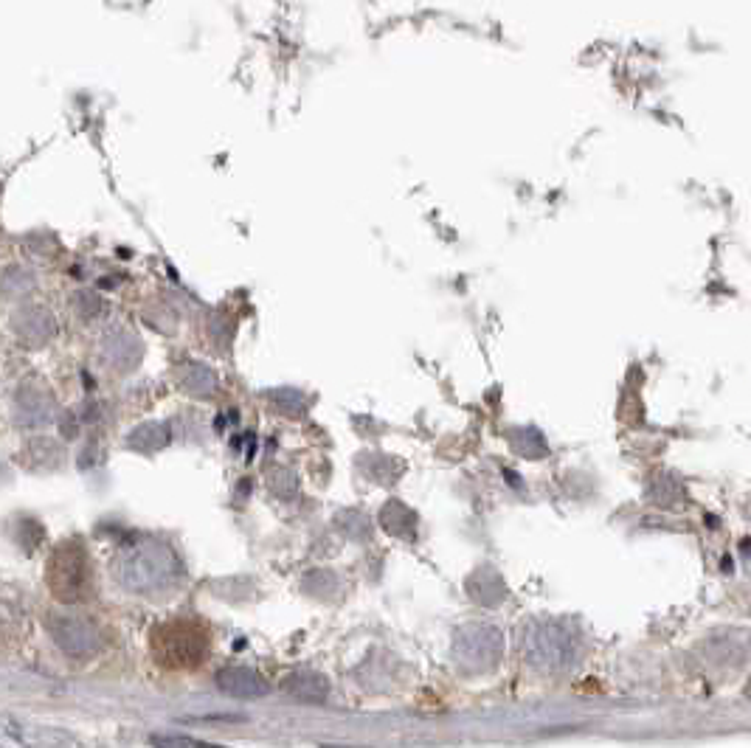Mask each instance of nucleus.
<instances>
[{
	"mask_svg": "<svg viewBox=\"0 0 751 748\" xmlns=\"http://www.w3.org/2000/svg\"><path fill=\"white\" fill-rule=\"evenodd\" d=\"M271 397V403L273 408H279V411H285V414H301L307 405H304V397H301L299 391H293V389H279V391H273V394H268Z\"/></svg>",
	"mask_w": 751,
	"mask_h": 748,
	"instance_id": "dca6fc26",
	"label": "nucleus"
},
{
	"mask_svg": "<svg viewBox=\"0 0 751 748\" xmlns=\"http://www.w3.org/2000/svg\"><path fill=\"white\" fill-rule=\"evenodd\" d=\"M12 327H15L17 338L29 346H43L57 335V321H54V315L48 313L46 307H37V304H26V307L15 315Z\"/></svg>",
	"mask_w": 751,
	"mask_h": 748,
	"instance_id": "6e6552de",
	"label": "nucleus"
},
{
	"mask_svg": "<svg viewBox=\"0 0 751 748\" xmlns=\"http://www.w3.org/2000/svg\"><path fill=\"white\" fill-rule=\"evenodd\" d=\"M46 580L54 599H60L65 605H74V602H82L88 597L93 577L85 546L76 543V540L60 543L51 554V560H48Z\"/></svg>",
	"mask_w": 751,
	"mask_h": 748,
	"instance_id": "7ed1b4c3",
	"label": "nucleus"
},
{
	"mask_svg": "<svg viewBox=\"0 0 751 748\" xmlns=\"http://www.w3.org/2000/svg\"><path fill=\"white\" fill-rule=\"evenodd\" d=\"M285 689L296 701H304V704H318L327 698V681L313 673L290 675L285 681Z\"/></svg>",
	"mask_w": 751,
	"mask_h": 748,
	"instance_id": "f8f14e48",
	"label": "nucleus"
},
{
	"mask_svg": "<svg viewBox=\"0 0 751 748\" xmlns=\"http://www.w3.org/2000/svg\"><path fill=\"white\" fill-rule=\"evenodd\" d=\"M268 487H271L279 498H290V495L296 493V479H293L290 470L279 467V470H273L271 476H268Z\"/></svg>",
	"mask_w": 751,
	"mask_h": 748,
	"instance_id": "f3484780",
	"label": "nucleus"
},
{
	"mask_svg": "<svg viewBox=\"0 0 751 748\" xmlns=\"http://www.w3.org/2000/svg\"><path fill=\"white\" fill-rule=\"evenodd\" d=\"M152 656L169 670H195L209 656V630L195 619H172L152 630Z\"/></svg>",
	"mask_w": 751,
	"mask_h": 748,
	"instance_id": "f03ea898",
	"label": "nucleus"
},
{
	"mask_svg": "<svg viewBox=\"0 0 751 748\" xmlns=\"http://www.w3.org/2000/svg\"><path fill=\"white\" fill-rule=\"evenodd\" d=\"M57 417V405L51 394L40 386H23L15 394V419L23 428H43Z\"/></svg>",
	"mask_w": 751,
	"mask_h": 748,
	"instance_id": "0eeeda50",
	"label": "nucleus"
},
{
	"mask_svg": "<svg viewBox=\"0 0 751 748\" xmlns=\"http://www.w3.org/2000/svg\"><path fill=\"white\" fill-rule=\"evenodd\" d=\"M217 687L234 698H262L271 692V684L248 667H228L217 675Z\"/></svg>",
	"mask_w": 751,
	"mask_h": 748,
	"instance_id": "1a4fd4ad",
	"label": "nucleus"
},
{
	"mask_svg": "<svg viewBox=\"0 0 751 748\" xmlns=\"http://www.w3.org/2000/svg\"><path fill=\"white\" fill-rule=\"evenodd\" d=\"M74 310L79 318H93V315L99 313L102 310V299L96 296V293H88V290H82V293H76V299H74Z\"/></svg>",
	"mask_w": 751,
	"mask_h": 748,
	"instance_id": "a211bd4d",
	"label": "nucleus"
},
{
	"mask_svg": "<svg viewBox=\"0 0 751 748\" xmlns=\"http://www.w3.org/2000/svg\"><path fill=\"white\" fill-rule=\"evenodd\" d=\"M574 653V636L555 622H538L524 633V656L541 670L569 667Z\"/></svg>",
	"mask_w": 751,
	"mask_h": 748,
	"instance_id": "20e7f679",
	"label": "nucleus"
},
{
	"mask_svg": "<svg viewBox=\"0 0 751 748\" xmlns=\"http://www.w3.org/2000/svg\"><path fill=\"white\" fill-rule=\"evenodd\" d=\"M48 633L51 639L60 644L62 653L74 659H88L102 647V633L96 630L93 622L74 614H54L48 616Z\"/></svg>",
	"mask_w": 751,
	"mask_h": 748,
	"instance_id": "423d86ee",
	"label": "nucleus"
},
{
	"mask_svg": "<svg viewBox=\"0 0 751 748\" xmlns=\"http://www.w3.org/2000/svg\"><path fill=\"white\" fill-rule=\"evenodd\" d=\"M152 746L155 748H226V746H214V743H203V740L186 737V734H155V737H152Z\"/></svg>",
	"mask_w": 751,
	"mask_h": 748,
	"instance_id": "2eb2a0df",
	"label": "nucleus"
},
{
	"mask_svg": "<svg viewBox=\"0 0 751 748\" xmlns=\"http://www.w3.org/2000/svg\"><path fill=\"white\" fill-rule=\"evenodd\" d=\"M178 386L195 397H211L217 391V374L203 363H183L178 372Z\"/></svg>",
	"mask_w": 751,
	"mask_h": 748,
	"instance_id": "9b49d317",
	"label": "nucleus"
},
{
	"mask_svg": "<svg viewBox=\"0 0 751 748\" xmlns=\"http://www.w3.org/2000/svg\"><path fill=\"white\" fill-rule=\"evenodd\" d=\"M102 352H105L107 363H110L113 369L127 372V369H133V366L138 363V358H141V344H138L130 332L116 330V332H107L105 335Z\"/></svg>",
	"mask_w": 751,
	"mask_h": 748,
	"instance_id": "9d476101",
	"label": "nucleus"
},
{
	"mask_svg": "<svg viewBox=\"0 0 751 748\" xmlns=\"http://www.w3.org/2000/svg\"><path fill=\"white\" fill-rule=\"evenodd\" d=\"M456 659L462 661L470 670H487L493 667L501 653H504V636L501 630L493 628V625H465V628L456 633Z\"/></svg>",
	"mask_w": 751,
	"mask_h": 748,
	"instance_id": "39448f33",
	"label": "nucleus"
},
{
	"mask_svg": "<svg viewBox=\"0 0 751 748\" xmlns=\"http://www.w3.org/2000/svg\"><path fill=\"white\" fill-rule=\"evenodd\" d=\"M181 557L161 540H141L116 560L119 583L133 594H161L181 580Z\"/></svg>",
	"mask_w": 751,
	"mask_h": 748,
	"instance_id": "f257e3e1",
	"label": "nucleus"
},
{
	"mask_svg": "<svg viewBox=\"0 0 751 748\" xmlns=\"http://www.w3.org/2000/svg\"><path fill=\"white\" fill-rule=\"evenodd\" d=\"M169 439H172V434L164 422H147V425H138L136 431L127 436V445L138 453H155V450L166 448Z\"/></svg>",
	"mask_w": 751,
	"mask_h": 748,
	"instance_id": "ddd939ff",
	"label": "nucleus"
},
{
	"mask_svg": "<svg viewBox=\"0 0 751 748\" xmlns=\"http://www.w3.org/2000/svg\"><path fill=\"white\" fill-rule=\"evenodd\" d=\"M37 287V279H34V273L31 270L23 268H6L0 270V293L6 296V299H17V296H26Z\"/></svg>",
	"mask_w": 751,
	"mask_h": 748,
	"instance_id": "4468645a",
	"label": "nucleus"
}]
</instances>
